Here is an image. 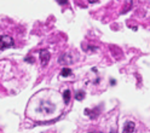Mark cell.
<instances>
[{"mask_svg":"<svg viewBox=\"0 0 150 133\" xmlns=\"http://www.w3.org/2000/svg\"><path fill=\"white\" fill-rule=\"evenodd\" d=\"M69 75H71V70L69 68L62 69V76H69Z\"/></svg>","mask_w":150,"mask_h":133,"instance_id":"52a82bcc","label":"cell"},{"mask_svg":"<svg viewBox=\"0 0 150 133\" xmlns=\"http://www.w3.org/2000/svg\"><path fill=\"white\" fill-rule=\"evenodd\" d=\"M83 97H85V92H82V91H79V92H76V94H75V98L78 100L83 99Z\"/></svg>","mask_w":150,"mask_h":133,"instance_id":"5b68a950","label":"cell"},{"mask_svg":"<svg viewBox=\"0 0 150 133\" xmlns=\"http://www.w3.org/2000/svg\"><path fill=\"white\" fill-rule=\"evenodd\" d=\"M63 98H64V102L65 103H69V100H70V91L69 90H67V91H64V93H63Z\"/></svg>","mask_w":150,"mask_h":133,"instance_id":"277c9868","label":"cell"},{"mask_svg":"<svg viewBox=\"0 0 150 133\" xmlns=\"http://www.w3.org/2000/svg\"><path fill=\"white\" fill-rule=\"evenodd\" d=\"M50 57H51V54H50V52L47 50H44V51L40 52V61H41V65L42 66L47 65V63L50 61Z\"/></svg>","mask_w":150,"mask_h":133,"instance_id":"7a4b0ae2","label":"cell"},{"mask_svg":"<svg viewBox=\"0 0 150 133\" xmlns=\"http://www.w3.org/2000/svg\"><path fill=\"white\" fill-rule=\"evenodd\" d=\"M59 63L62 64H67V63H71V61L70 59H67V54H64L63 57H61V58H59Z\"/></svg>","mask_w":150,"mask_h":133,"instance_id":"8992f818","label":"cell"},{"mask_svg":"<svg viewBox=\"0 0 150 133\" xmlns=\"http://www.w3.org/2000/svg\"><path fill=\"white\" fill-rule=\"evenodd\" d=\"M13 46V39L8 35H4V36H0V51L7 49V47H11Z\"/></svg>","mask_w":150,"mask_h":133,"instance_id":"6da1fadb","label":"cell"},{"mask_svg":"<svg viewBox=\"0 0 150 133\" xmlns=\"http://www.w3.org/2000/svg\"><path fill=\"white\" fill-rule=\"evenodd\" d=\"M134 128H136L134 122L127 121L125 125H124V131H122V133H133V132H134Z\"/></svg>","mask_w":150,"mask_h":133,"instance_id":"3957f363","label":"cell"},{"mask_svg":"<svg viewBox=\"0 0 150 133\" xmlns=\"http://www.w3.org/2000/svg\"><path fill=\"white\" fill-rule=\"evenodd\" d=\"M110 133H116V131H115V129H111V131H110Z\"/></svg>","mask_w":150,"mask_h":133,"instance_id":"ba28073f","label":"cell"}]
</instances>
